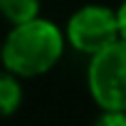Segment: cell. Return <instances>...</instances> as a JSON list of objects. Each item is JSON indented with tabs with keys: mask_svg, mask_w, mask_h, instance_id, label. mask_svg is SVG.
Here are the masks:
<instances>
[{
	"mask_svg": "<svg viewBox=\"0 0 126 126\" xmlns=\"http://www.w3.org/2000/svg\"><path fill=\"white\" fill-rule=\"evenodd\" d=\"M67 37L54 22L35 17L13 25L10 35L3 40L0 64L17 74L20 79L47 74L64 54Z\"/></svg>",
	"mask_w": 126,
	"mask_h": 126,
	"instance_id": "cell-1",
	"label": "cell"
},
{
	"mask_svg": "<svg viewBox=\"0 0 126 126\" xmlns=\"http://www.w3.org/2000/svg\"><path fill=\"white\" fill-rule=\"evenodd\" d=\"M87 84L99 109L126 111V40L92 54L87 67Z\"/></svg>",
	"mask_w": 126,
	"mask_h": 126,
	"instance_id": "cell-2",
	"label": "cell"
},
{
	"mask_svg": "<svg viewBox=\"0 0 126 126\" xmlns=\"http://www.w3.org/2000/svg\"><path fill=\"white\" fill-rule=\"evenodd\" d=\"M67 42L82 54H96L99 49L121 40L119 15L106 5H82L74 10L64 27Z\"/></svg>",
	"mask_w": 126,
	"mask_h": 126,
	"instance_id": "cell-3",
	"label": "cell"
},
{
	"mask_svg": "<svg viewBox=\"0 0 126 126\" xmlns=\"http://www.w3.org/2000/svg\"><path fill=\"white\" fill-rule=\"evenodd\" d=\"M22 106V84L20 77L10 69L0 72V119H10Z\"/></svg>",
	"mask_w": 126,
	"mask_h": 126,
	"instance_id": "cell-4",
	"label": "cell"
},
{
	"mask_svg": "<svg viewBox=\"0 0 126 126\" xmlns=\"http://www.w3.org/2000/svg\"><path fill=\"white\" fill-rule=\"evenodd\" d=\"M0 15L10 25L40 17V0H0Z\"/></svg>",
	"mask_w": 126,
	"mask_h": 126,
	"instance_id": "cell-5",
	"label": "cell"
},
{
	"mask_svg": "<svg viewBox=\"0 0 126 126\" xmlns=\"http://www.w3.org/2000/svg\"><path fill=\"white\" fill-rule=\"evenodd\" d=\"M92 126H126V111L119 109H101Z\"/></svg>",
	"mask_w": 126,
	"mask_h": 126,
	"instance_id": "cell-6",
	"label": "cell"
},
{
	"mask_svg": "<svg viewBox=\"0 0 126 126\" xmlns=\"http://www.w3.org/2000/svg\"><path fill=\"white\" fill-rule=\"evenodd\" d=\"M116 15H119V32H121V40H126V0L116 8Z\"/></svg>",
	"mask_w": 126,
	"mask_h": 126,
	"instance_id": "cell-7",
	"label": "cell"
},
{
	"mask_svg": "<svg viewBox=\"0 0 126 126\" xmlns=\"http://www.w3.org/2000/svg\"><path fill=\"white\" fill-rule=\"evenodd\" d=\"M0 54H3V42H0Z\"/></svg>",
	"mask_w": 126,
	"mask_h": 126,
	"instance_id": "cell-8",
	"label": "cell"
}]
</instances>
